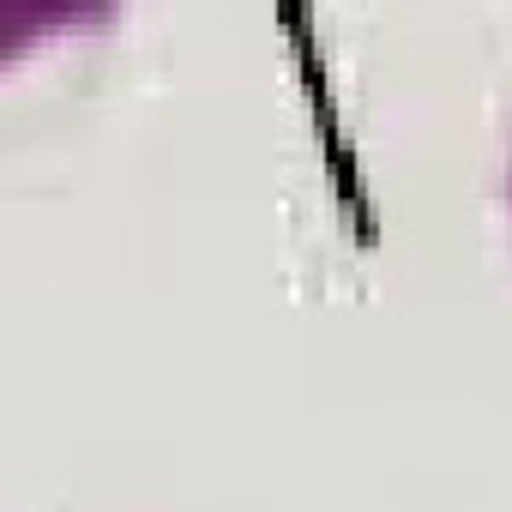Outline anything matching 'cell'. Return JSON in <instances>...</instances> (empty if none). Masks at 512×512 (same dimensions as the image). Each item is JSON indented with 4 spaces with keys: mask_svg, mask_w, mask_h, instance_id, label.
I'll return each mask as SVG.
<instances>
[{
    "mask_svg": "<svg viewBox=\"0 0 512 512\" xmlns=\"http://www.w3.org/2000/svg\"><path fill=\"white\" fill-rule=\"evenodd\" d=\"M121 0H0V67L25 61L31 49L79 31H109Z\"/></svg>",
    "mask_w": 512,
    "mask_h": 512,
    "instance_id": "6da1fadb",
    "label": "cell"
}]
</instances>
